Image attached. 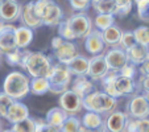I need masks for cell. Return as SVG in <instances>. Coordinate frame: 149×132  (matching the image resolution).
Here are the masks:
<instances>
[{
	"mask_svg": "<svg viewBox=\"0 0 149 132\" xmlns=\"http://www.w3.org/2000/svg\"><path fill=\"white\" fill-rule=\"evenodd\" d=\"M53 66L50 58L42 52H25L21 69L26 70V73L32 78H48L50 69Z\"/></svg>",
	"mask_w": 149,
	"mask_h": 132,
	"instance_id": "6da1fadb",
	"label": "cell"
},
{
	"mask_svg": "<svg viewBox=\"0 0 149 132\" xmlns=\"http://www.w3.org/2000/svg\"><path fill=\"white\" fill-rule=\"evenodd\" d=\"M3 93L19 102L31 93V79L23 71H12L3 82Z\"/></svg>",
	"mask_w": 149,
	"mask_h": 132,
	"instance_id": "7a4b0ae2",
	"label": "cell"
},
{
	"mask_svg": "<svg viewBox=\"0 0 149 132\" xmlns=\"http://www.w3.org/2000/svg\"><path fill=\"white\" fill-rule=\"evenodd\" d=\"M118 99L111 98L103 91H93L86 98H83V108L88 112H95L99 115L108 114L116 111Z\"/></svg>",
	"mask_w": 149,
	"mask_h": 132,
	"instance_id": "3957f363",
	"label": "cell"
},
{
	"mask_svg": "<svg viewBox=\"0 0 149 132\" xmlns=\"http://www.w3.org/2000/svg\"><path fill=\"white\" fill-rule=\"evenodd\" d=\"M34 11L37 16L41 19L42 25L54 27L62 21L63 12L61 7L50 0H37L34 1Z\"/></svg>",
	"mask_w": 149,
	"mask_h": 132,
	"instance_id": "277c9868",
	"label": "cell"
},
{
	"mask_svg": "<svg viewBox=\"0 0 149 132\" xmlns=\"http://www.w3.org/2000/svg\"><path fill=\"white\" fill-rule=\"evenodd\" d=\"M71 74L69 71L68 66L63 64H54L50 69V73L48 75V81L50 85L49 91L53 94H63L69 90V86L71 83Z\"/></svg>",
	"mask_w": 149,
	"mask_h": 132,
	"instance_id": "5b68a950",
	"label": "cell"
},
{
	"mask_svg": "<svg viewBox=\"0 0 149 132\" xmlns=\"http://www.w3.org/2000/svg\"><path fill=\"white\" fill-rule=\"evenodd\" d=\"M68 20V24L70 27L71 32H73L75 38H86L93 31V21H91L90 16L86 13H74L71 15Z\"/></svg>",
	"mask_w": 149,
	"mask_h": 132,
	"instance_id": "8992f818",
	"label": "cell"
},
{
	"mask_svg": "<svg viewBox=\"0 0 149 132\" xmlns=\"http://www.w3.org/2000/svg\"><path fill=\"white\" fill-rule=\"evenodd\" d=\"M59 108H62L69 116H77L83 110V98L69 89L59 95Z\"/></svg>",
	"mask_w": 149,
	"mask_h": 132,
	"instance_id": "52a82bcc",
	"label": "cell"
},
{
	"mask_svg": "<svg viewBox=\"0 0 149 132\" xmlns=\"http://www.w3.org/2000/svg\"><path fill=\"white\" fill-rule=\"evenodd\" d=\"M127 115L130 119H146L149 116V103L144 94H136L127 103Z\"/></svg>",
	"mask_w": 149,
	"mask_h": 132,
	"instance_id": "ba28073f",
	"label": "cell"
},
{
	"mask_svg": "<svg viewBox=\"0 0 149 132\" xmlns=\"http://www.w3.org/2000/svg\"><path fill=\"white\" fill-rule=\"evenodd\" d=\"M110 73L106 59H104V54H99V56H93L88 58V71H87V78L91 81H102L104 77Z\"/></svg>",
	"mask_w": 149,
	"mask_h": 132,
	"instance_id": "9c48e42d",
	"label": "cell"
},
{
	"mask_svg": "<svg viewBox=\"0 0 149 132\" xmlns=\"http://www.w3.org/2000/svg\"><path fill=\"white\" fill-rule=\"evenodd\" d=\"M104 59H106V64H107L110 71H113V73H119L128 64L127 52L123 50L120 46L111 48L107 53L104 54Z\"/></svg>",
	"mask_w": 149,
	"mask_h": 132,
	"instance_id": "30bf717a",
	"label": "cell"
},
{
	"mask_svg": "<svg viewBox=\"0 0 149 132\" xmlns=\"http://www.w3.org/2000/svg\"><path fill=\"white\" fill-rule=\"evenodd\" d=\"M23 7L17 3L16 0H1L0 1V20L4 24H12L21 16Z\"/></svg>",
	"mask_w": 149,
	"mask_h": 132,
	"instance_id": "8fae6325",
	"label": "cell"
},
{
	"mask_svg": "<svg viewBox=\"0 0 149 132\" xmlns=\"http://www.w3.org/2000/svg\"><path fill=\"white\" fill-rule=\"evenodd\" d=\"M54 57L58 59V64H63L68 65L73 61L74 58L79 56L78 53V48L75 46V44L70 41H63L58 48H56L53 50Z\"/></svg>",
	"mask_w": 149,
	"mask_h": 132,
	"instance_id": "7c38bea8",
	"label": "cell"
},
{
	"mask_svg": "<svg viewBox=\"0 0 149 132\" xmlns=\"http://www.w3.org/2000/svg\"><path fill=\"white\" fill-rule=\"evenodd\" d=\"M16 27L12 24H6L3 31L0 32V53H9V52L17 49L16 45Z\"/></svg>",
	"mask_w": 149,
	"mask_h": 132,
	"instance_id": "4fadbf2b",
	"label": "cell"
},
{
	"mask_svg": "<svg viewBox=\"0 0 149 132\" xmlns=\"http://www.w3.org/2000/svg\"><path fill=\"white\" fill-rule=\"evenodd\" d=\"M128 115L123 111H113L104 120V129L107 132H124L128 122Z\"/></svg>",
	"mask_w": 149,
	"mask_h": 132,
	"instance_id": "5bb4252c",
	"label": "cell"
},
{
	"mask_svg": "<svg viewBox=\"0 0 149 132\" xmlns=\"http://www.w3.org/2000/svg\"><path fill=\"white\" fill-rule=\"evenodd\" d=\"M21 25L26 27L29 29H37L42 25V21L38 16H37L36 11H34V1H29L21 8Z\"/></svg>",
	"mask_w": 149,
	"mask_h": 132,
	"instance_id": "9a60e30c",
	"label": "cell"
},
{
	"mask_svg": "<svg viewBox=\"0 0 149 132\" xmlns=\"http://www.w3.org/2000/svg\"><path fill=\"white\" fill-rule=\"evenodd\" d=\"M113 89L120 98V96L131 95V94L135 93L136 89H137V83H136L135 79L127 78V77H123L118 73L115 79H113Z\"/></svg>",
	"mask_w": 149,
	"mask_h": 132,
	"instance_id": "2e32d148",
	"label": "cell"
},
{
	"mask_svg": "<svg viewBox=\"0 0 149 132\" xmlns=\"http://www.w3.org/2000/svg\"><path fill=\"white\" fill-rule=\"evenodd\" d=\"M84 48L93 56H99V54L103 53L106 45H104L103 40H102L100 32L96 31V29H93L91 33L84 38Z\"/></svg>",
	"mask_w": 149,
	"mask_h": 132,
	"instance_id": "e0dca14e",
	"label": "cell"
},
{
	"mask_svg": "<svg viewBox=\"0 0 149 132\" xmlns=\"http://www.w3.org/2000/svg\"><path fill=\"white\" fill-rule=\"evenodd\" d=\"M28 118H29L28 107H26L23 102H16V101L11 104V107L8 108V112H7V116H6V119L12 126L25 120V119H28Z\"/></svg>",
	"mask_w": 149,
	"mask_h": 132,
	"instance_id": "ac0fdd59",
	"label": "cell"
},
{
	"mask_svg": "<svg viewBox=\"0 0 149 132\" xmlns=\"http://www.w3.org/2000/svg\"><path fill=\"white\" fill-rule=\"evenodd\" d=\"M70 90H73L74 93H77L82 98H86L88 94L95 91V86H94L93 81L88 79L87 77H77L71 83Z\"/></svg>",
	"mask_w": 149,
	"mask_h": 132,
	"instance_id": "d6986e66",
	"label": "cell"
},
{
	"mask_svg": "<svg viewBox=\"0 0 149 132\" xmlns=\"http://www.w3.org/2000/svg\"><path fill=\"white\" fill-rule=\"evenodd\" d=\"M148 53L149 48L136 44L133 48L127 50V58H128V62L132 64L133 66H140L141 64H144L148 59Z\"/></svg>",
	"mask_w": 149,
	"mask_h": 132,
	"instance_id": "ffe728a7",
	"label": "cell"
},
{
	"mask_svg": "<svg viewBox=\"0 0 149 132\" xmlns=\"http://www.w3.org/2000/svg\"><path fill=\"white\" fill-rule=\"evenodd\" d=\"M66 66H68L71 75L86 77L87 75V71H88V58H86V57L79 54L77 58H74L73 61H71L70 64H68Z\"/></svg>",
	"mask_w": 149,
	"mask_h": 132,
	"instance_id": "44dd1931",
	"label": "cell"
},
{
	"mask_svg": "<svg viewBox=\"0 0 149 132\" xmlns=\"http://www.w3.org/2000/svg\"><path fill=\"white\" fill-rule=\"evenodd\" d=\"M15 36H16V45L17 49L20 50H25L29 45H31L32 40H33V31L26 27H16V32H15Z\"/></svg>",
	"mask_w": 149,
	"mask_h": 132,
	"instance_id": "7402d4cb",
	"label": "cell"
},
{
	"mask_svg": "<svg viewBox=\"0 0 149 132\" xmlns=\"http://www.w3.org/2000/svg\"><path fill=\"white\" fill-rule=\"evenodd\" d=\"M82 127H84L86 129H103L104 128V119L102 115L95 112H86L83 114L81 119Z\"/></svg>",
	"mask_w": 149,
	"mask_h": 132,
	"instance_id": "603a6c76",
	"label": "cell"
},
{
	"mask_svg": "<svg viewBox=\"0 0 149 132\" xmlns=\"http://www.w3.org/2000/svg\"><path fill=\"white\" fill-rule=\"evenodd\" d=\"M100 33H102V40H103L104 45L115 48V46H119V44H120L123 31L118 25H112L108 29H106V31L100 32Z\"/></svg>",
	"mask_w": 149,
	"mask_h": 132,
	"instance_id": "cb8c5ba5",
	"label": "cell"
},
{
	"mask_svg": "<svg viewBox=\"0 0 149 132\" xmlns=\"http://www.w3.org/2000/svg\"><path fill=\"white\" fill-rule=\"evenodd\" d=\"M68 116L69 115L62 108H59V107H53V108H50L48 111V114H46L45 122L48 124H50V126L57 127V128L61 129V127L63 126V123H65V120L68 119Z\"/></svg>",
	"mask_w": 149,
	"mask_h": 132,
	"instance_id": "d4e9b609",
	"label": "cell"
},
{
	"mask_svg": "<svg viewBox=\"0 0 149 132\" xmlns=\"http://www.w3.org/2000/svg\"><path fill=\"white\" fill-rule=\"evenodd\" d=\"M91 6L98 15H112L115 16L116 0H94Z\"/></svg>",
	"mask_w": 149,
	"mask_h": 132,
	"instance_id": "484cf974",
	"label": "cell"
},
{
	"mask_svg": "<svg viewBox=\"0 0 149 132\" xmlns=\"http://www.w3.org/2000/svg\"><path fill=\"white\" fill-rule=\"evenodd\" d=\"M124 132H149V118L128 119Z\"/></svg>",
	"mask_w": 149,
	"mask_h": 132,
	"instance_id": "4316f807",
	"label": "cell"
},
{
	"mask_svg": "<svg viewBox=\"0 0 149 132\" xmlns=\"http://www.w3.org/2000/svg\"><path fill=\"white\" fill-rule=\"evenodd\" d=\"M50 85L48 78H32L31 79V93L34 95H44L49 93Z\"/></svg>",
	"mask_w": 149,
	"mask_h": 132,
	"instance_id": "83f0119b",
	"label": "cell"
},
{
	"mask_svg": "<svg viewBox=\"0 0 149 132\" xmlns=\"http://www.w3.org/2000/svg\"><path fill=\"white\" fill-rule=\"evenodd\" d=\"M94 24H95L96 31L103 32L110 27L115 25V16H112V15H96Z\"/></svg>",
	"mask_w": 149,
	"mask_h": 132,
	"instance_id": "f1b7e54d",
	"label": "cell"
},
{
	"mask_svg": "<svg viewBox=\"0 0 149 132\" xmlns=\"http://www.w3.org/2000/svg\"><path fill=\"white\" fill-rule=\"evenodd\" d=\"M132 32H133V36H135L136 44L149 48V27H146V25L137 27Z\"/></svg>",
	"mask_w": 149,
	"mask_h": 132,
	"instance_id": "f546056e",
	"label": "cell"
},
{
	"mask_svg": "<svg viewBox=\"0 0 149 132\" xmlns=\"http://www.w3.org/2000/svg\"><path fill=\"white\" fill-rule=\"evenodd\" d=\"M26 50H20V49H15V50L6 53V61L9 66H20L21 68V64H23L24 56H25Z\"/></svg>",
	"mask_w": 149,
	"mask_h": 132,
	"instance_id": "4dcf8cb0",
	"label": "cell"
},
{
	"mask_svg": "<svg viewBox=\"0 0 149 132\" xmlns=\"http://www.w3.org/2000/svg\"><path fill=\"white\" fill-rule=\"evenodd\" d=\"M11 129L13 132H36V119L29 116L25 120L13 124Z\"/></svg>",
	"mask_w": 149,
	"mask_h": 132,
	"instance_id": "1f68e13d",
	"label": "cell"
},
{
	"mask_svg": "<svg viewBox=\"0 0 149 132\" xmlns=\"http://www.w3.org/2000/svg\"><path fill=\"white\" fill-rule=\"evenodd\" d=\"M81 127V119H78L77 116H68L63 126L61 127V132H79Z\"/></svg>",
	"mask_w": 149,
	"mask_h": 132,
	"instance_id": "d6a6232c",
	"label": "cell"
},
{
	"mask_svg": "<svg viewBox=\"0 0 149 132\" xmlns=\"http://www.w3.org/2000/svg\"><path fill=\"white\" fill-rule=\"evenodd\" d=\"M136 45V40H135V36H133V32L132 31H124L121 33V38H120V46L123 50H130L131 48Z\"/></svg>",
	"mask_w": 149,
	"mask_h": 132,
	"instance_id": "836d02e7",
	"label": "cell"
},
{
	"mask_svg": "<svg viewBox=\"0 0 149 132\" xmlns=\"http://www.w3.org/2000/svg\"><path fill=\"white\" fill-rule=\"evenodd\" d=\"M132 6H133V3L131 0H118L116 1L115 16H119V17L127 16V15L131 13V11H132Z\"/></svg>",
	"mask_w": 149,
	"mask_h": 132,
	"instance_id": "e575fe53",
	"label": "cell"
},
{
	"mask_svg": "<svg viewBox=\"0 0 149 132\" xmlns=\"http://www.w3.org/2000/svg\"><path fill=\"white\" fill-rule=\"evenodd\" d=\"M58 36L61 37L62 40H65V41H73V40H75V37H74L73 32H71L70 27H69L68 24V20H62L61 23L58 24Z\"/></svg>",
	"mask_w": 149,
	"mask_h": 132,
	"instance_id": "d590c367",
	"label": "cell"
},
{
	"mask_svg": "<svg viewBox=\"0 0 149 132\" xmlns=\"http://www.w3.org/2000/svg\"><path fill=\"white\" fill-rule=\"evenodd\" d=\"M136 6H137L139 19L149 23V0H139L136 1Z\"/></svg>",
	"mask_w": 149,
	"mask_h": 132,
	"instance_id": "8d00e7d4",
	"label": "cell"
},
{
	"mask_svg": "<svg viewBox=\"0 0 149 132\" xmlns=\"http://www.w3.org/2000/svg\"><path fill=\"white\" fill-rule=\"evenodd\" d=\"M13 99L9 98L7 94H4L3 91L0 93V118H6L8 108L11 107V104L13 103Z\"/></svg>",
	"mask_w": 149,
	"mask_h": 132,
	"instance_id": "74e56055",
	"label": "cell"
},
{
	"mask_svg": "<svg viewBox=\"0 0 149 132\" xmlns=\"http://www.w3.org/2000/svg\"><path fill=\"white\" fill-rule=\"evenodd\" d=\"M36 132H61V129L48 124L45 120H36Z\"/></svg>",
	"mask_w": 149,
	"mask_h": 132,
	"instance_id": "f35d334b",
	"label": "cell"
},
{
	"mask_svg": "<svg viewBox=\"0 0 149 132\" xmlns=\"http://www.w3.org/2000/svg\"><path fill=\"white\" fill-rule=\"evenodd\" d=\"M70 6L74 11H78V13H82V11H86L91 6V1H88V0H71Z\"/></svg>",
	"mask_w": 149,
	"mask_h": 132,
	"instance_id": "ab89813d",
	"label": "cell"
},
{
	"mask_svg": "<svg viewBox=\"0 0 149 132\" xmlns=\"http://www.w3.org/2000/svg\"><path fill=\"white\" fill-rule=\"evenodd\" d=\"M119 74L123 77H127V78H131V79H135L136 74H137V69H136V66H133L132 64H128L124 66L123 69H121L120 71H119Z\"/></svg>",
	"mask_w": 149,
	"mask_h": 132,
	"instance_id": "60d3db41",
	"label": "cell"
},
{
	"mask_svg": "<svg viewBox=\"0 0 149 132\" xmlns=\"http://www.w3.org/2000/svg\"><path fill=\"white\" fill-rule=\"evenodd\" d=\"M137 87L143 89L144 94L149 93V77H140V82H139Z\"/></svg>",
	"mask_w": 149,
	"mask_h": 132,
	"instance_id": "b9f144b4",
	"label": "cell"
},
{
	"mask_svg": "<svg viewBox=\"0 0 149 132\" xmlns=\"http://www.w3.org/2000/svg\"><path fill=\"white\" fill-rule=\"evenodd\" d=\"M139 73H140L141 77H149V61L148 59L139 66Z\"/></svg>",
	"mask_w": 149,
	"mask_h": 132,
	"instance_id": "7bdbcfd3",
	"label": "cell"
},
{
	"mask_svg": "<svg viewBox=\"0 0 149 132\" xmlns=\"http://www.w3.org/2000/svg\"><path fill=\"white\" fill-rule=\"evenodd\" d=\"M104 131V128L103 129H86L84 127H81V129H79V132H103Z\"/></svg>",
	"mask_w": 149,
	"mask_h": 132,
	"instance_id": "ee69618b",
	"label": "cell"
},
{
	"mask_svg": "<svg viewBox=\"0 0 149 132\" xmlns=\"http://www.w3.org/2000/svg\"><path fill=\"white\" fill-rule=\"evenodd\" d=\"M4 25H6V24L3 23V21H1V20H0V32L3 31V28H4Z\"/></svg>",
	"mask_w": 149,
	"mask_h": 132,
	"instance_id": "f6af8a7d",
	"label": "cell"
},
{
	"mask_svg": "<svg viewBox=\"0 0 149 132\" xmlns=\"http://www.w3.org/2000/svg\"><path fill=\"white\" fill-rule=\"evenodd\" d=\"M144 96H145V98H146V101H148V103H149V93L144 94Z\"/></svg>",
	"mask_w": 149,
	"mask_h": 132,
	"instance_id": "bcb514c9",
	"label": "cell"
},
{
	"mask_svg": "<svg viewBox=\"0 0 149 132\" xmlns=\"http://www.w3.org/2000/svg\"><path fill=\"white\" fill-rule=\"evenodd\" d=\"M1 132H13V131H12V129L9 128V129H4V131H1Z\"/></svg>",
	"mask_w": 149,
	"mask_h": 132,
	"instance_id": "7dc6e473",
	"label": "cell"
},
{
	"mask_svg": "<svg viewBox=\"0 0 149 132\" xmlns=\"http://www.w3.org/2000/svg\"><path fill=\"white\" fill-rule=\"evenodd\" d=\"M148 61H149V53H148Z\"/></svg>",
	"mask_w": 149,
	"mask_h": 132,
	"instance_id": "c3c4849f",
	"label": "cell"
},
{
	"mask_svg": "<svg viewBox=\"0 0 149 132\" xmlns=\"http://www.w3.org/2000/svg\"><path fill=\"white\" fill-rule=\"evenodd\" d=\"M103 132H107V131H106V129H104V131H103Z\"/></svg>",
	"mask_w": 149,
	"mask_h": 132,
	"instance_id": "681fc988",
	"label": "cell"
},
{
	"mask_svg": "<svg viewBox=\"0 0 149 132\" xmlns=\"http://www.w3.org/2000/svg\"><path fill=\"white\" fill-rule=\"evenodd\" d=\"M0 132H1V128H0Z\"/></svg>",
	"mask_w": 149,
	"mask_h": 132,
	"instance_id": "f907efd6",
	"label": "cell"
}]
</instances>
